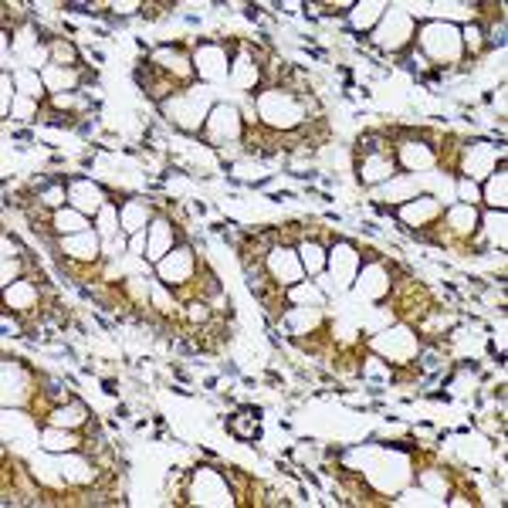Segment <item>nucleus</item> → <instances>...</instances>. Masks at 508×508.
<instances>
[{
  "mask_svg": "<svg viewBox=\"0 0 508 508\" xmlns=\"http://www.w3.org/2000/svg\"><path fill=\"white\" fill-rule=\"evenodd\" d=\"M369 346H373L376 353L390 356L394 363H406V359H414V356L420 353V339L410 329L383 332V336H376V339H369Z\"/></svg>",
  "mask_w": 508,
  "mask_h": 508,
  "instance_id": "obj_14",
  "label": "nucleus"
},
{
  "mask_svg": "<svg viewBox=\"0 0 508 508\" xmlns=\"http://www.w3.org/2000/svg\"><path fill=\"white\" fill-rule=\"evenodd\" d=\"M363 268V254L356 251L349 241H336L329 248V261H326V271L336 278V288H349Z\"/></svg>",
  "mask_w": 508,
  "mask_h": 508,
  "instance_id": "obj_9",
  "label": "nucleus"
},
{
  "mask_svg": "<svg viewBox=\"0 0 508 508\" xmlns=\"http://www.w3.org/2000/svg\"><path fill=\"white\" fill-rule=\"evenodd\" d=\"M495 156H502V150L495 146H471L468 156H464V163H461V173L468 180H488L495 173Z\"/></svg>",
  "mask_w": 508,
  "mask_h": 508,
  "instance_id": "obj_21",
  "label": "nucleus"
},
{
  "mask_svg": "<svg viewBox=\"0 0 508 508\" xmlns=\"http://www.w3.org/2000/svg\"><path fill=\"white\" fill-rule=\"evenodd\" d=\"M31 373L21 366V359H4V406H21L27 400Z\"/></svg>",
  "mask_w": 508,
  "mask_h": 508,
  "instance_id": "obj_17",
  "label": "nucleus"
},
{
  "mask_svg": "<svg viewBox=\"0 0 508 508\" xmlns=\"http://www.w3.org/2000/svg\"><path fill=\"white\" fill-rule=\"evenodd\" d=\"M187 316H190V322H207V318H210V305H207V302H193Z\"/></svg>",
  "mask_w": 508,
  "mask_h": 508,
  "instance_id": "obj_41",
  "label": "nucleus"
},
{
  "mask_svg": "<svg viewBox=\"0 0 508 508\" xmlns=\"http://www.w3.org/2000/svg\"><path fill=\"white\" fill-rule=\"evenodd\" d=\"M51 228H54V234L68 238V234H82V230H89L92 220L82 214V210H75V207H62V210H54V214H51Z\"/></svg>",
  "mask_w": 508,
  "mask_h": 508,
  "instance_id": "obj_30",
  "label": "nucleus"
},
{
  "mask_svg": "<svg viewBox=\"0 0 508 508\" xmlns=\"http://www.w3.org/2000/svg\"><path fill=\"white\" fill-rule=\"evenodd\" d=\"M230 78H234L241 89H254V82H258V64H254L248 54H241L238 62L230 64Z\"/></svg>",
  "mask_w": 508,
  "mask_h": 508,
  "instance_id": "obj_36",
  "label": "nucleus"
},
{
  "mask_svg": "<svg viewBox=\"0 0 508 508\" xmlns=\"http://www.w3.org/2000/svg\"><path fill=\"white\" fill-rule=\"evenodd\" d=\"M4 302H7V308L11 312H31V308H38V285L27 278H17L14 285H7L4 288Z\"/></svg>",
  "mask_w": 508,
  "mask_h": 508,
  "instance_id": "obj_25",
  "label": "nucleus"
},
{
  "mask_svg": "<svg viewBox=\"0 0 508 508\" xmlns=\"http://www.w3.org/2000/svg\"><path fill=\"white\" fill-rule=\"evenodd\" d=\"M258 417H261L258 406H244L238 417L228 420V431L234 434V437H241V441H254V437H258Z\"/></svg>",
  "mask_w": 508,
  "mask_h": 508,
  "instance_id": "obj_33",
  "label": "nucleus"
},
{
  "mask_svg": "<svg viewBox=\"0 0 508 508\" xmlns=\"http://www.w3.org/2000/svg\"><path fill=\"white\" fill-rule=\"evenodd\" d=\"M457 193H461V203H471V207H478L482 203V190H478V183L468 177L457 180Z\"/></svg>",
  "mask_w": 508,
  "mask_h": 508,
  "instance_id": "obj_38",
  "label": "nucleus"
},
{
  "mask_svg": "<svg viewBox=\"0 0 508 508\" xmlns=\"http://www.w3.org/2000/svg\"><path fill=\"white\" fill-rule=\"evenodd\" d=\"M177 248V230L166 217H156L150 228H146V261H163L166 254Z\"/></svg>",
  "mask_w": 508,
  "mask_h": 508,
  "instance_id": "obj_16",
  "label": "nucleus"
},
{
  "mask_svg": "<svg viewBox=\"0 0 508 508\" xmlns=\"http://www.w3.org/2000/svg\"><path fill=\"white\" fill-rule=\"evenodd\" d=\"M424 51V58L444 64V62H457L461 58V27L447 24V21H424L414 38Z\"/></svg>",
  "mask_w": 508,
  "mask_h": 508,
  "instance_id": "obj_2",
  "label": "nucleus"
},
{
  "mask_svg": "<svg viewBox=\"0 0 508 508\" xmlns=\"http://www.w3.org/2000/svg\"><path fill=\"white\" fill-rule=\"evenodd\" d=\"M0 85H4V102H0V112H4V115H11L14 82H11V75H7V72H4V75H0Z\"/></svg>",
  "mask_w": 508,
  "mask_h": 508,
  "instance_id": "obj_40",
  "label": "nucleus"
},
{
  "mask_svg": "<svg viewBox=\"0 0 508 508\" xmlns=\"http://www.w3.org/2000/svg\"><path fill=\"white\" fill-rule=\"evenodd\" d=\"M119 224H122V230H126L129 238L150 228V224H152V207H150V200H140V197H129V200L122 203V207H119Z\"/></svg>",
  "mask_w": 508,
  "mask_h": 508,
  "instance_id": "obj_22",
  "label": "nucleus"
},
{
  "mask_svg": "<svg viewBox=\"0 0 508 508\" xmlns=\"http://www.w3.org/2000/svg\"><path fill=\"white\" fill-rule=\"evenodd\" d=\"M484 41H488V31H484V27L478 24V21H471V24L461 27V48H468L471 58H478V54H482V51L488 48Z\"/></svg>",
  "mask_w": 508,
  "mask_h": 508,
  "instance_id": "obj_34",
  "label": "nucleus"
},
{
  "mask_svg": "<svg viewBox=\"0 0 508 508\" xmlns=\"http://www.w3.org/2000/svg\"><path fill=\"white\" fill-rule=\"evenodd\" d=\"M163 112L170 115L180 129L200 132L210 109H207V102H200V89H183V92H173V99L163 102Z\"/></svg>",
  "mask_w": 508,
  "mask_h": 508,
  "instance_id": "obj_4",
  "label": "nucleus"
},
{
  "mask_svg": "<svg viewBox=\"0 0 508 508\" xmlns=\"http://www.w3.org/2000/svg\"><path fill=\"white\" fill-rule=\"evenodd\" d=\"M414 38H417V31H414V17H410L406 11H400V7H386L383 21L373 27V34H369L366 41H376L383 51L400 54L406 44H414Z\"/></svg>",
  "mask_w": 508,
  "mask_h": 508,
  "instance_id": "obj_3",
  "label": "nucleus"
},
{
  "mask_svg": "<svg viewBox=\"0 0 508 508\" xmlns=\"http://www.w3.org/2000/svg\"><path fill=\"white\" fill-rule=\"evenodd\" d=\"M482 203L488 207V210H505V207H508V173H505V163H498L495 173L484 180Z\"/></svg>",
  "mask_w": 508,
  "mask_h": 508,
  "instance_id": "obj_27",
  "label": "nucleus"
},
{
  "mask_svg": "<svg viewBox=\"0 0 508 508\" xmlns=\"http://www.w3.org/2000/svg\"><path fill=\"white\" fill-rule=\"evenodd\" d=\"M193 72L203 78V82H220V78L230 75V58L228 48H220L214 41H203L197 54H193Z\"/></svg>",
  "mask_w": 508,
  "mask_h": 508,
  "instance_id": "obj_12",
  "label": "nucleus"
},
{
  "mask_svg": "<svg viewBox=\"0 0 508 508\" xmlns=\"http://www.w3.org/2000/svg\"><path fill=\"white\" fill-rule=\"evenodd\" d=\"M105 187H99L95 180L89 177H68V207H75V210H82L85 217H95L105 207Z\"/></svg>",
  "mask_w": 508,
  "mask_h": 508,
  "instance_id": "obj_10",
  "label": "nucleus"
},
{
  "mask_svg": "<svg viewBox=\"0 0 508 508\" xmlns=\"http://www.w3.org/2000/svg\"><path fill=\"white\" fill-rule=\"evenodd\" d=\"M48 48H51V64H62V68H78V48L72 44V41L54 38Z\"/></svg>",
  "mask_w": 508,
  "mask_h": 508,
  "instance_id": "obj_35",
  "label": "nucleus"
},
{
  "mask_svg": "<svg viewBox=\"0 0 508 508\" xmlns=\"http://www.w3.org/2000/svg\"><path fill=\"white\" fill-rule=\"evenodd\" d=\"M295 251H298V261H302L308 278H318L326 271V261H329V248L326 244H318L316 238H305V241H298Z\"/></svg>",
  "mask_w": 508,
  "mask_h": 508,
  "instance_id": "obj_26",
  "label": "nucleus"
},
{
  "mask_svg": "<svg viewBox=\"0 0 508 508\" xmlns=\"http://www.w3.org/2000/svg\"><path fill=\"white\" fill-rule=\"evenodd\" d=\"M89 424V406L78 404V400H68V404H58L48 410V427H64V431H78Z\"/></svg>",
  "mask_w": 508,
  "mask_h": 508,
  "instance_id": "obj_24",
  "label": "nucleus"
},
{
  "mask_svg": "<svg viewBox=\"0 0 508 508\" xmlns=\"http://www.w3.org/2000/svg\"><path fill=\"white\" fill-rule=\"evenodd\" d=\"M193 271H197V254H193V248H187V244H177L163 261H156V275L163 278L166 288L190 285Z\"/></svg>",
  "mask_w": 508,
  "mask_h": 508,
  "instance_id": "obj_7",
  "label": "nucleus"
},
{
  "mask_svg": "<svg viewBox=\"0 0 508 508\" xmlns=\"http://www.w3.org/2000/svg\"><path fill=\"white\" fill-rule=\"evenodd\" d=\"M62 251L68 254V258H75V261H95L102 251V238L99 230H82V234H68V238H62Z\"/></svg>",
  "mask_w": 508,
  "mask_h": 508,
  "instance_id": "obj_23",
  "label": "nucleus"
},
{
  "mask_svg": "<svg viewBox=\"0 0 508 508\" xmlns=\"http://www.w3.org/2000/svg\"><path fill=\"white\" fill-rule=\"evenodd\" d=\"M261 122L275 129H295L305 122V99L292 89H268L258 95Z\"/></svg>",
  "mask_w": 508,
  "mask_h": 508,
  "instance_id": "obj_1",
  "label": "nucleus"
},
{
  "mask_svg": "<svg viewBox=\"0 0 508 508\" xmlns=\"http://www.w3.org/2000/svg\"><path fill=\"white\" fill-rule=\"evenodd\" d=\"M193 502L200 505H230V488L224 482V474L214 468H200L193 474Z\"/></svg>",
  "mask_w": 508,
  "mask_h": 508,
  "instance_id": "obj_13",
  "label": "nucleus"
},
{
  "mask_svg": "<svg viewBox=\"0 0 508 508\" xmlns=\"http://www.w3.org/2000/svg\"><path fill=\"white\" fill-rule=\"evenodd\" d=\"M386 7L390 4H383V0H359V4H353V11H349V31H353L356 38L373 34V27L383 21Z\"/></svg>",
  "mask_w": 508,
  "mask_h": 508,
  "instance_id": "obj_18",
  "label": "nucleus"
},
{
  "mask_svg": "<svg viewBox=\"0 0 508 508\" xmlns=\"http://www.w3.org/2000/svg\"><path fill=\"white\" fill-rule=\"evenodd\" d=\"M394 214L400 217L410 230H420V228H427L431 220L441 217V200L431 197V193H424V197H410V200H404L400 207H396Z\"/></svg>",
  "mask_w": 508,
  "mask_h": 508,
  "instance_id": "obj_15",
  "label": "nucleus"
},
{
  "mask_svg": "<svg viewBox=\"0 0 508 508\" xmlns=\"http://www.w3.org/2000/svg\"><path fill=\"white\" fill-rule=\"evenodd\" d=\"M356 292H359V298H366V302H380V298H386L390 295V271H386V265L383 261H376L373 254H366V261H363V268H359V275H356Z\"/></svg>",
  "mask_w": 508,
  "mask_h": 508,
  "instance_id": "obj_8",
  "label": "nucleus"
},
{
  "mask_svg": "<svg viewBox=\"0 0 508 508\" xmlns=\"http://www.w3.org/2000/svg\"><path fill=\"white\" fill-rule=\"evenodd\" d=\"M265 268H268V275H271V281H275L278 288H292V285H298V281L305 278V268H302V261H298V251L288 248V244H275V248H268Z\"/></svg>",
  "mask_w": 508,
  "mask_h": 508,
  "instance_id": "obj_6",
  "label": "nucleus"
},
{
  "mask_svg": "<svg viewBox=\"0 0 508 508\" xmlns=\"http://www.w3.org/2000/svg\"><path fill=\"white\" fill-rule=\"evenodd\" d=\"M288 292V298H292L295 305H322V288H316V285H308V281H298V285H292V288H285Z\"/></svg>",
  "mask_w": 508,
  "mask_h": 508,
  "instance_id": "obj_37",
  "label": "nucleus"
},
{
  "mask_svg": "<svg viewBox=\"0 0 508 508\" xmlns=\"http://www.w3.org/2000/svg\"><path fill=\"white\" fill-rule=\"evenodd\" d=\"M41 82L48 85L54 95H64V92H72L78 85V68H62V64H44V75Z\"/></svg>",
  "mask_w": 508,
  "mask_h": 508,
  "instance_id": "obj_31",
  "label": "nucleus"
},
{
  "mask_svg": "<svg viewBox=\"0 0 508 508\" xmlns=\"http://www.w3.org/2000/svg\"><path fill=\"white\" fill-rule=\"evenodd\" d=\"M447 228H451V234H457V238H471L474 230L482 228L478 224V207H471V203H454V207H447Z\"/></svg>",
  "mask_w": 508,
  "mask_h": 508,
  "instance_id": "obj_28",
  "label": "nucleus"
},
{
  "mask_svg": "<svg viewBox=\"0 0 508 508\" xmlns=\"http://www.w3.org/2000/svg\"><path fill=\"white\" fill-rule=\"evenodd\" d=\"M21 271H24V268H21V258H4V271H0V281H4V288L21 278Z\"/></svg>",
  "mask_w": 508,
  "mask_h": 508,
  "instance_id": "obj_39",
  "label": "nucleus"
},
{
  "mask_svg": "<svg viewBox=\"0 0 508 508\" xmlns=\"http://www.w3.org/2000/svg\"><path fill=\"white\" fill-rule=\"evenodd\" d=\"M200 132L210 142H217V146H220V142H238L244 136V119L234 105H228V102H217V105H210L207 122H203Z\"/></svg>",
  "mask_w": 508,
  "mask_h": 508,
  "instance_id": "obj_5",
  "label": "nucleus"
},
{
  "mask_svg": "<svg viewBox=\"0 0 508 508\" xmlns=\"http://www.w3.org/2000/svg\"><path fill=\"white\" fill-rule=\"evenodd\" d=\"M394 160H396V166H404L406 173H420V170H431V166L437 163V152H434L427 142L406 140L396 146Z\"/></svg>",
  "mask_w": 508,
  "mask_h": 508,
  "instance_id": "obj_19",
  "label": "nucleus"
},
{
  "mask_svg": "<svg viewBox=\"0 0 508 508\" xmlns=\"http://www.w3.org/2000/svg\"><path fill=\"white\" fill-rule=\"evenodd\" d=\"M396 177V160L394 152H373L359 163V183L376 187V183H390Z\"/></svg>",
  "mask_w": 508,
  "mask_h": 508,
  "instance_id": "obj_20",
  "label": "nucleus"
},
{
  "mask_svg": "<svg viewBox=\"0 0 508 508\" xmlns=\"http://www.w3.org/2000/svg\"><path fill=\"white\" fill-rule=\"evenodd\" d=\"M152 68L160 72V75L173 78V82H180V85H187L197 72H193V58L187 54L183 48H170V44H163V48L152 51Z\"/></svg>",
  "mask_w": 508,
  "mask_h": 508,
  "instance_id": "obj_11",
  "label": "nucleus"
},
{
  "mask_svg": "<svg viewBox=\"0 0 508 508\" xmlns=\"http://www.w3.org/2000/svg\"><path fill=\"white\" fill-rule=\"evenodd\" d=\"M478 224H484V238H488V248H498V251H505V224L508 217L505 210H488L484 217H478ZM482 238V241H484Z\"/></svg>",
  "mask_w": 508,
  "mask_h": 508,
  "instance_id": "obj_32",
  "label": "nucleus"
},
{
  "mask_svg": "<svg viewBox=\"0 0 508 508\" xmlns=\"http://www.w3.org/2000/svg\"><path fill=\"white\" fill-rule=\"evenodd\" d=\"M41 447H44L48 454H72V451L82 447V437H78L75 431H64V427H44Z\"/></svg>",
  "mask_w": 508,
  "mask_h": 508,
  "instance_id": "obj_29",
  "label": "nucleus"
}]
</instances>
